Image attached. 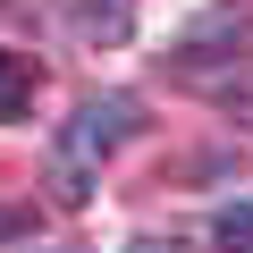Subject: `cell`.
<instances>
[{
  "label": "cell",
  "instance_id": "1",
  "mask_svg": "<svg viewBox=\"0 0 253 253\" xmlns=\"http://www.w3.org/2000/svg\"><path fill=\"white\" fill-rule=\"evenodd\" d=\"M135 118H144V101H126V93H101V101H84V110H76V126H68V144H59V161L93 169L101 152H118L126 135H135Z\"/></svg>",
  "mask_w": 253,
  "mask_h": 253
},
{
  "label": "cell",
  "instance_id": "2",
  "mask_svg": "<svg viewBox=\"0 0 253 253\" xmlns=\"http://www.w3.org/2000/svg\"><path fill=\"white\" fill-rule=\"evenodd\" d=\"M34 93H42V68H34V59H17V51H0V126L26 118V110H34Z\"/></svg>",
  "mask_w": 253,
  "mask_h": 253
},
{
  "label": "cell",
  "instance_id": "3",
  "mask_svg": "<svg viewBox=\"0 0 253 253\" xmlns=\"http://www.w3.org/2000/svg\"><path fill=\"white\" fill-rule=\"evenodd\" d=\"M219 253H253V194H236L219 211Z\"/></svg>",
  "mask_w": 253,
  "mask_h": 253
},
{
  "label": "cell",
  "instance_id": "4",
  "mask_svg": "<svg viewBox=\"0 0 253 253\" xmlns=\"http://www.w3.org/2000/svg\"><path fill=\"white\" fill-rule=\"evenodd\" d=\"M17 228H26V219H17V211H9V203H0V245H9V236H17Z\"/></svg>",
  "mask_w": 253,
  "mask_h": 253
},
{
  "label": "cell",
  "instance_id": "5",
  "mask_svg": "<svg viewBox=\"0 0 253 253\" xmlns=\"http://www.w3.org/2000/svg\"><path fill=\"white\" fill-rule=\"evenodd\" d=\"M110 34H126V0H110Z\"/></svg>",
  "mask_w": 253,
  "mask_h": 253
},
{
  "label": "cell",
  "instance_id": "6",
  "mask_svg": "<svg viewBox=\"0 0 253 253\" xmlns=\"http://www.w3.org/2000/svg\"><path fill=\"white\" fill-rule=\"evenodd\" d=\"M126 253H177V245H152V236H135V245H126Z\"/></svg>",
  "mask_w": 253,
  "mask_h": 253
}]
</instances>
